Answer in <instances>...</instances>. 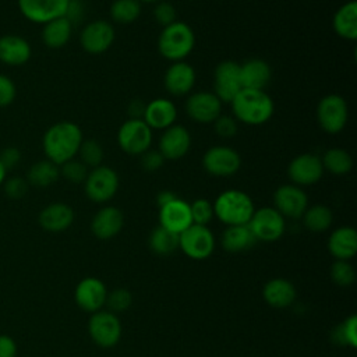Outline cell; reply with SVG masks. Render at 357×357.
<instances>
[{"instance_id":"cell-29","label":"cell","mask_w":357,"mask_h":357,"mask_svg":"<svg viewBox=\"0 0 357 357\" xmlns=\"http://www.w3.org/2000/svg\"><path fill=\"white\" fill-rule=\"evenodd\" d=\"M264 300L276 308L289 307L296 300V287L283 278H275L265 283L262 289Z\"/></svg>"},{"instance_id":"cell-34","label":"cell","mask_w":357,"mask_h":357,"mask_svg":"<svg viewBox=\"0 0 357 357\" xmlns=\"http://www.w3.org/2000/svg\"><path fill=\"white\" fill-rule=\"evenodd\" d=\"M303 223L304 226L314 233L325 231L331 227L333 222V213L332 211L322 204H315L312 206H307V209L303 213Z\"/></svg>"},{"instance_id":"cell-48","label":"cell","mask_w":357,"mask_h":357,"mask_svg":"<svg viewBox=\"0 0 357 357\" xmlns=\"http://www.w3.org/2000/svg\"><path fill=\"white\" fill-rule=\"evenodd\" d=\"M21 160V152L18 148L15 146H8V148H4L1 152H0V162L3 163V166L6 167V170H10V169H14Z\"/></svg>"},{"instance_id":"cell-32","label":"cell","mask_w":357,"mask_h":357,"mask_svg":"<svg viewBox=\"0 0 357 357\" xmlns=\"http://www.w3.org/2000/svg\"><path fill=\"white\" fill-rule=\"evenodd\" d=\"M60 177V167L50 162L49 159H43L39 162H35L28 173H26V181L29 185L45 188L52 184H54Z\"/></svg>"},{"instance_id":"cell-41","label":"cell","mask_w":357,"mask_h":357,"mask_svg":"<svg viewBox=\"0 0 357 357\" xmlns=\"http://www.w3.org/2000/svg\"><path fill=\"white\" fill-rule=\"evenodd\" d=\"M331 278L339 286H349L356 279L353 265L344 259H336L331 268Z\"/></svg>"},{"instance_id":"cell-51","label":"cell","mask_w":357,"mask_h":357,"mask_svg":"<svg viewBox=\"0 0 357 357\" xmlns=\"http://www.w3.org/2000/svg\"><path fill=\"white\" fill-rule=\"evenodd\" d=\"M145 106L146 103L142 102L141 99H134L130 102L128 105V117L130 119H142L144 117V112H145Z\"/></svg>"},{"instance_id":"cell-28","label":"cell","mask_w":357,"mask_h":357,"mask_svg":"<svg viewBox=\"0 0 357 357\" xmlns=\"http://www.w3.org/2000/svg\"><path fill=\"white\" fill-rule=\"evenodd\" d=\"M333 31L346 40L357 39V1L350 0L342 4L332 20Z\"/></svg>"},{"instance_id":"cell-27","label":"cell","mask_w":357,"mask_h":357,"mask_svg":"<svg viewBox=\"0 0 357 357\" xmlns=\"http://www.w3.org/2000/svg\"><path fill=\"white\" fill-rule=\"evenodd\" d=\"M328 250L336 259L349 261L357 252V231L350 226L337 227L328 238Z\"/></svg>"},{"instance_id":"cell-19","label":"cell","mask_w":357,"mask_h":357,"mask_svg":"<svg viewBox=\"0 0 357 357\" xmlns=\"http://www.w3.org/2000/svg\"><path fill=\"white\" fill-rule=\"evenodd\" d=\"M195 70L187 61H174L172 63L163 77V84L166 91L173 96H184L191 92L195 85Z\"/></svg>"},{"instance_id":"cell-53","label":"cell","mask_w":357,"mask_h":357,"mask_svg":"<svg viewBox=\"0 0 357 357\" xmlns=\"http://www.w3.org/2000/svg\"><path fill=\"white\" fill-rule=\"evenodd\" d=\"M6 178H7V170H6V167L3 166V163L0 162V187L3 185V183H4Z\"/></svg>"},{"instance_id":"cell-42","label":"cell","mask_w":357,"mask_h":357,"mask_svg":"<svg viewBox=\"0 0 357 357\" xmlns=\"http://www.w3.org/2000/svg\"><path fill=\"white\" fill-rule=\"evenodd\" d=\"M132 303V296L127 289H114L112 293H107L105 304L113 311V312H121L126 311Z\"/></svg>"},{"instance_id":"cell-24","label":"cell","mask_w":357,"mask_h":357,"mask_svg":"<svg viewBox=\"0 0 357 357\" xmlns=\"http://www.w3.org/2000/svg\"><path fill=\"white\" fill-rule=\"evenodd\" d=\"M124 225L123 212L116 206L100 208L91 222V231L99 240H109L120 233Z\"/></svg>"},{"instance_id":"cell-26","label":"cell","mask_w":357,"mask_h":357,"mask_svg":"<svg viewBox=\"0 0 357 357\" xmlns=\"http://www.w3.org/2000/svg\"><path fill=\"white\" fill-rule=\"evenodd\" d=\"M271 77V66L262 59H248L240 64V78L243 88L265 91Z\"/></svg>"},{"instance_id":"cell-5","label":"cell","mask_w":357,"mask_h":357,"mask_svg":"<svg viewBox=\"0 0 357 357\" xmlns=\"http://www.w3.org/2000/svg\"><path fill=\"white\" fill-rule=\"evenodd\" d=\"M153 131L142 119L126 120L117 131V144L128 155L139 156L151 148Z\"/></svg>"},{"instance_id":"cell-9","label":"cell","mask_w":357,"mask_h":357,"mask_svg":"<svg viewBox=\"0 0 357 357\" xmlns=\"http://www.w3.org/2000/svg\"><path fill=\"white\" fill-rule=\"evenodd\" d=\"M178 247L192 259H205L213 252L215 237L208 226L192 223L178 234Z\"/></svg>"},{"instance_id":"cell-47","label":"cell","mask_w":357,"mask_h":357,"mask_svg":"<svg viewBox=\"0 0 357 357\" xmlns=\"http://www.w3.org/2000/svg\"><path fill=\"white\" fill-rule=\"evenodd\" d=\"M139 156H141V167L146 172H156L165 163V158L162 156V153L158 149L149 148Z\"/></svg>"},{"instance_id":"cell-36","label":"cell","mask_w":357,"mask_h":357,"mask_svg":"<svg viewBox=\"0 0 357 357\" xmlns=\"http://www.w3.org/2000/svg\"><path fill=\"white\" fill-rule=\"evenodd\" d=\"M109 13L114 22L131 24L141 15V3L138 0H114Z\"/></svg>"},{"instance_id":"cell-3","label":"cell","mask_w":357,"mask_h":357,"mask_svg":"<svg viewBox=\"0 0 357 357\" xmlns=\"http://www.w3.org/2000/svg\"><path fill=\"white\" fill-rule=\"evenodd\" d=\"M195 46V35L192 28L183 21L163 26L158 36V50L169 61H183L191 54Z\"/></svg>"},{"instance_id":"cell-25","label":"cell","mask_w":357,"mask_h":357,"mask_svg":"<svg viewBox=\"0 0 357 357\" xmlns=\"http://www.w3.org/2000/svg\"><path fill=\"white\" fill-rule=\"evenodd\" d=\"M32 47L29 42L20 35L0 36V61L7 66H22L29 61Z\"/></svg>"},{"instance_id":"cell-54","label":"cell","mask_w":357,"mask_h":357,"mask_svg":"<svg viewBox=\"0 0 357 357\" xmlns=\"http://www.w3.org/2000/svg\"><path fill=\"white\" fill-rule=\"evenodd\" d=\"M139 3H158V1H160V0H138Z\"/></svg>"},{"instance_id":"cell-18","label":"cell","mask_w":357,"mask_h":357,"mask_svg":"<svg viewBox=\"0 0 357 357\" xmlns=\"http://www.w3.org/2000/svg\"><path fill=\"white\" fill-rule=\"evenodd\" d=\"M191 146L190 131L181 124H173L163 130L158 151L162 153L165 160H178L187 155Z\"/></svg>"},{"instance_id":"cell-45","label":"cell","mask_w":357,"mask_h":357,"mask_svg":"<svg viewBox=\"0 0 357 357\" xmlns=\"http://www.w3.org/2000/svg\"><path fill=\"white\" fill-rule=\"evenodd\" d=\"M237 120L229 114H220L213 121L215 132L222 138H231L237 134Z\"/></svg>"},{"instance_id":"cell-11","label":"cell","mask_w":357,"mask_h":357,"mask_svg":"<svg viewBox=\"0 0 357 357\" xmlns=\"http://www.w3.org/2000/svg\"><path fill=\"white\" fill-rule=\"evenodd\" d=\"M88 331L92 340L100 347H113L121 336V324L114 312L96 311L88 322Z\"/></svg>"},{"instance_id":"cell-22","label":"cell","mask_w":357,"mask_h":357,"mask_svg":"<svg viewBox=\"0 0 357 357\" xmlns=\"http://www.w3.org/2000/svg\"><path fill=\"white\" fill-rule=\"evenodd\" d=\"M177 119V107L167 98H156L146 103L142 120L153 130H166Z\"/></svg>"},{"instance_id":"cell-21","label":"cell","mask_w":357,"mask_h":357,"mask_svg":"<svg viewBox=\"0 0 357 357\" xmlns=\"http://www.w3.org/2000/svg\"><path fill=\"white\" fill-rule=\"evenodd\" d=\"M159 222H160L162 227L180 234L188 226L192 225L190 204L177 197L172 202L160 206L159 208Z\"/></svg>"},{"instance_id":"cell-43","label":"cell","mask_w":357,"mask_h":357,"mask_svg":"<svg viewBox=\"0 0 357 357\" xmlns=\"http://www.w3.org/2000/svg\"><path fill=\"white\" fill-rule=\"evenodd\" d=\"M1 187L4 190V194L11 199L24 198L26 195L28 190H29V184H28L26 178H22V177H18V176L6 178Z\"/></svg>"},{"instance_id":"cell-16","label":"cell","mask_w":357,"mask_h":357,"mask_svg":"<svg viewBox=\"0 0 357 357\" xmlns=\"http://www.w3.org/2000/svg\"><path fill=\"white\" fill-rule=\"evenodd\" d=\"M70 0H17L20 13L33 24H42L64 17Z\"/></svg>"},{"instance_id":"cell-46","label":"cell","mask_w":357,"mask_h":357,"mask_svg":"<svg viewBox=\"0 0 357 357\" xmlns=\"http://www.w3.org/2000/svg\"><path fill=\"white\" fill-rule=\"evenodd\" d=\"M17 96V86L14 81L4 75L0 74V107H7L10 106Z\"/></svg>"},{"instance_id":"cell-15","label":"cell","mask_w":357,"mask_h":357,"mask_svg":"<svg viewBox=\"0 0 357 357\" xmlns=\"http://www.w3.org/2000/svg\"><path fill=\"white\" fill-rule=\"evenodd\" d=\"M308 206L304 190L296 184H283L273 192V208L283 216L298 219Z\"/></svg>"},{"instance_id":"cell-8","label":"cell","mask_w":357,"mask_h":357,"mask_svg":"<svg viewBox=\"0 0 357 357\" xmlns=\"http://www.w3.org/2000/svg\"><path fill=\"white\" fill-rule=\"evenodd\" d=\"M241 158L238 152L227 145H215L205 151L202 156V167L215 177H230L238 172Z\"/></svg>"},{"instance_id":"cell-2","label":"cell","mask_w":357,"mask_h":357,"mask_svg":"<svg viewBox=\"0 0 357 357\" xmlns=\"http://www.w3.org/2000/svg\"><path fill=\"white\" fill-rule=\"evenodd\" d=\"M233 117L247 126H261L271 120L275 105L262 89L243 88L230 102Z\"/></svg>"},{"instance_id":"cell-30","label":"cell","mask_w":357,"mask_h":357,"mask_svg":"<svg viewBox=\"0 0 357 357\" xmlns=\"http://www.w3.org/2000/svg\"><path fill=\"white\" fill-rule=\"evenodd\" d=\"M258 240L248 225L227 226L222 233V247L229 252H241L252 248Z\"/></svg>"},{"instance_id":"cell-44","label":"cell","mask_w":357,"mask_h":357,"mask_svg":"<svg viewBox=\"0 0 357 357\" xmlns=\"http://www.w3.org/2000/svg\"><path fill=\"white\" fill-rule=\"evenodd\" d=\"M177 17V11L174 8V6L169 1H158L155 3L153 7V18L156 20V22L162 26H167L170 24H173Z\"/></svg>"},{"instance_id":"cell-20","label":"cell","mask_w":357,"mask_h":357,"mask_svg":"<svg viewBox=\"0 0 357 357\" xmlns=\"http://www.w3.org/2000/svg\"><path fill=\"white\" fill-rule=\"evenodd\" d=\"M107 290L98 278H84L75 287L74 298L78 307L88 312H96L105 304Z\"/></svg>"},{"instance_id":"cell-40","label":"cell","mask_w":357,"mask_h":357,"mask_svg":"<svg viewBox=\"0 0 357 357\" xmlns=\"http://www.w3.org/2000/svg\"><path fill=\"white\" fill-rule=\"evenodd\" d=\"M190 212H191V219L194 225H201L206 226L213 215V205L211 201L206 198H198L194 202L190 204Z\"/></svg>"},{"instance_id":"cell-33","label":"cell","mask_w":357,"mask_h":357,"mask_svg":"<svg viewBox=\"0 0 357 357\" xmlns=\"http://www.w3.org/2000/svg\"><path fill=\"white\" fill-rule=\"evenodd\" d=\"M321 162L324 170L335 174V176H344L353 167V158L351 155L343 148H329L321 156Z\"/></svg>"},{"instance_id":"cell-13","label":"cell","mask_w":357,"mask_h":357,"mask_svg":"<svg viewBox=\"0 0 357 357\" xmlns=\"http://www.w3.org/2000/svg\"><path fill=\"white\" fill-rule=\"evenodd\" d=\"M116 32L113 25L105 20L86 24L79 33V43L89 54H102L113 45Z\"/></svg>"},{"instance_id":"cell-1","label":"cell","mask_w":357,"mask_h":357,"mask_svg":"<svg viewBox=\"0 0 357 357\" xmlns=\"http://www.w3.org/2000/svg\"><path fill=\"white\" fill-rule=\"evenodd\" d=\"M82 139L84 135L78 124L73 121H59L45 131L42 148L46 159L60 166L77 156Z\"/></svg>"},{"instance_id":"cell-10","label":"cell","mask_w":357,"mask_h":357,"mask_svg":"<svg viewBox=\"0 0 357 357\" xmlns=\"http://www.w3.org/2000/svg\"><path fill=\"white\" fill-rule=\"evenodd\" d=\"M257 240L275 241L284 233V218L273 206H262L254 211L247 223Z\"/></svg>"},{"instance_id":"cell-49","label":"cell","mask_w":357,"mask_h":357,"mask_svg":"<svg viewBox=\"0 0 357 357\" xmlns=\"http://www.w3.org/2000/svg\"><path fill=\"white\" fill-rule=\"evenodd\" d=\"M85 14V8H84V3L81 0H70L66 14L64 17L74 25L77 22H79L84 18Z\"/></svg>"},{"instance_id":"cell-7","label":"cell","mask_w":357,"mask_h":357,"mask_svg":"<svg viewBox=\"0 0 357 357\" xmlns=\"http://www.w3.org/2000/svg\"><path fill=\"white\" fill-rule=\"evenodd\" d=\"M84 191L85 195L98 204L112 199L119 190V174L114 169L100 165L88 172L85 178Z\"/></svg>"},{"instance_id":"cell-6","label":"cell","mask_w":357,"mask_h":357,"mask_svg":"<svg viewBox=\"0 0 357 357\" xmlns=\"http://www.w3.org/2000/svg\"><path fill=\"white\" fill-rule=\"evenodd\" d=\"M317 120L325 132H340L349 120V106L346 99L337 93L325 95L317 105Z\"/></svg>"},{"instance_id":"cell-38","label":"cell","mask_w":357,"mask_h":357,"mask_svg":"<svg viewBox=\"0 0 357 357\" xmlns=\"http://www.w3.org/2000/svg\"><path fill=\"white\" fill-rule=\"evenodd\" d=\"M335 342L342 346H357V317L350 315L333 331Z\"/></svg>"},{"instance_id":"cell-31","label":"cell","mask_w":357,"mask_h":357,"mask_svg":"<svg viewBox=\"0 0 357 357\" xmlns=\"http://www.w3.org/2000/svg\"><path fill=\"white\" fill-rule=\"evenodd\" d=\"M73 24L66 18L60 17L52 20L43 25L42 40L49 49H60L66 46L73 33Z\"/></svg>"},{"instance_id":"cell-12","label":"cell","mask_w":357,"mask_h":357,"mask_svg":"<svg viewBox=\"0 0 357 357\" xmlns=\"http://www.w3.org/2000/svg\"><path fill=\"white\" fill-rule=\"evenodd\" d=\"M241 89L240 64L233 60L220 61L213 71V93L222 103H230Z\"/></svg>"},{"instance_id":"cell-37","label":"cell","mask_w":357,"mask_h":357,"mask_svg":"<svg viewBox=\"0 0 357 357\" xmlns=\"http://www.w3.org/2000/svg\"><path fill=\"white\" fill-rule=\"evenodd\" d=\"M79 160L89 169H93L96 166L102 165L103 160V148L102 145L95 139V138H88L82 139L78 153Z\"/></svg>"},{"instance_id":"cell-17","label":"cell","mask_w":357,"mask_h":357,"mask_svg":"<svg viewBox=\"0 0 357 357\" xmlns=\"http://www.w3.org/2000/svg\"><path fill=\"white\" fill-rule=\"evenodd\" d=\"M185 112L197 123H213L222 114V102L213 92L199 91L188 96Z\"/></svg>"},{"instance_id":"cell-35","label":"cell","mask_w":357,"mask_h":357,"mask_svg":"<svg viewBox=\"0 0 357 357\" xmlns=\"http://www.w3.org/2000/svg\"><path fill=\"white\" fill-rule=\"evenodd\" d=\"M149 247L159 255L172 254L178 248V234L162 227L160 225L151 231Z\"/></svg>"},{"instance_id":"cell-14","label":"cell","mask_w":357,"mask_h":357,"mask_svg":"<svg viewBox=\"0 0 357 357\" xmlns=\"http://www.w3.org/2000/svg\"><path fill=\"white\" fill-rule=\"evenodd\" d=\"M287 176L290 181L298 187L312 185L324 176V166L321 156L315 153H300L293 158L287 166Z\"/></svg>"},{"instance_id":"cell-39","label":"cell","mask_w":357,"mask_h":357,"mask_svg":"<svg viewBox=\"0 0 357 357\" xmlns=\"http://www.w3.org/2000/svg\"><path fill=\"white\" fill-rule=\"evenodd\" d=\"M59 167H60V176H63L67 181L73 184L84 183L89 172L88 167L79 159H75V158L64 162Z\"/></svg>"},{"instance_id":"cell-52","label":"cell","mask_w":357,"mask_h":357,"mask_svg":"<svg viewBox=\"0 0 357 357\" xmlns=\"http://www.w3.org/2000/svg\"><path fill=\"white\" fill-rule=\"evenodd\" d=\"M176 198H177V195H176L173 191H170V190H163V191H160V192L156 195V202H158V205H159V208H160V206H163V205L172 202V201L176 199Z\"/></svg>"},{"instance_id":"cell-50","label":"cell","mask_w":357,"mask_h":357,"mask_svg":"<svg viewBox=\"0 0 357 357\" xmlns=\"http://www.w3.org/2000/svg\"><path fill=\"white\" fill-rule=\"evenodd\" d=\"M18 349L15 340L8 335H0V357H17Z\"/></svg>"},{"instance_id":"cell-23","label":"cell","mask_w":357,"mask_h":357,"mask_svg":"<svg viewBox=\"0 0 357 357\" xmlns=\"http://www.w3.org/2000/svg\"><path fill=\"white\" fill-rule=\"evenodd\" d=\"M39 226L50 233L67 230L74 222V211L64 202H53L46 205L38 216Z\"/></svg>"},{"instance_id":"cell-4","label":"cell","mask_w":357,"mask_h":357,"mask_svg":"<svg viewBox=\"0 0 357 357\" xmlns=\"http://www.w3.org/2000/svg\"><path fill=\"white\" fill-rule=\"evenodd\" d=\"M213 205V215L226 226L247 225L255 211L251 197L241 190L220 192Z\"/></svg>"}]
</instances>
